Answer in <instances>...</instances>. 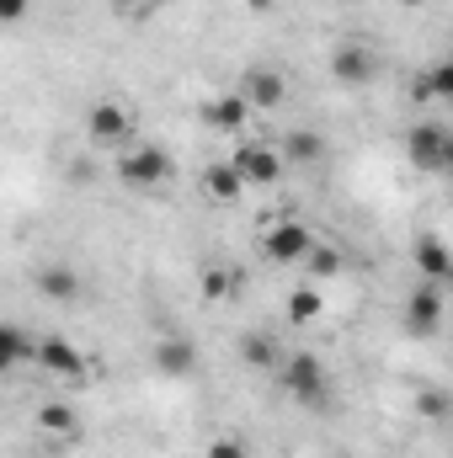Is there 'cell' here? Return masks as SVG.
Wrapping results in <instances>:
<instances>
[{
	"label": "cell",
	"mask_w": 453,
	"mask_h": 458,
	"mask_svg": "<svg viewBox=\"0 0 453 458\" xmlns=\"http://www.w3.org/2000/svg\"><path fill=\"white\" fill-rule=\"evenodd\" d=\"M283 384H288V394H294L299 405H310V411H326V400H331V378H326V368H321L315 352H288V357H283Z\"/></svg>",
	"instance_id": "6da1fadb"
},
{
	"label": "cell",
	"mask_w": 453,
	"mask_h": 458,
	"mask_svg": "<svg viewBox=\"0 0 453 458\" xmlns=\"http://www.w3.org/2000/svg\"><path fill=\"white\" fill-rule=\"evenodd\" d=\"M406 155H411V165H416V171H427V176H449L453 139L438 128V123H416V128L406 133Z\"/></svg>",
	"instance_id": "7a4b0ae2"
},
{
	"label": "cell",
	"mask_w": 453,
	"mask_h": 458,
	"mask_svg": "<svg viewBox=\"0 0 453 458\" xmlns=\"http://www.w3.org/2000/svg\"><path fill=\"white\" fill-rule=\"evenodd\" d=\"M117 176H123L128 187L150 192V187H160V182L171 176V155H166V149H155V144H128V149H123V160H117Z\"/></svg>",
	"instance_id": "3957f363"
},
{
	"label": "cell",
	"mask_w": 453,
	"mask_h": 458,
	"mask_svg": "<svg viewBox=\"0 0 453 458\" xmlns=\"http://www.w3.org/2000/svg\"><path fill=\"white\" fill-rule=\"evenodd\" d=\"M261 250H267V261H278V267H299V261H310V250H315V234L299 225V219H283V225L267 229Z\"/></svg>",
	"instance_id": "277c9868"
},
{
	"label": "cell",
	"mask_w": 453,
	"mask_h": 458,
	"mask_svg": "<svg viewBox=\"0 0 453 458\" xmlns=\"http://www.w3.org/2000/svg\"><path fill=\"white\" fill-rule=\"evenodd\" d=\"M86 133H91V144H107V149H123L128 139H133V113L123 107V102H97L91 113H86Z\"/></svg>",
	"instance_id": "5b68a950"
},
{
	"label": "cell",
	"mask_w": 453,
	"mask_h": 458,
	"mask_svg": "<svg viewBox=\"0 0 453 458\" xmlns=\"http://www.w3.org/2000/svg\"><path fill=\"white\" fill-rule=\"evenodd\" d=\"M229 165L245 176V187H278V176H283V155L272 144H240Z\"/></svg>",
	"instance_id": "8992f818"
},
{
	"label": "cell",
	"mask_w": 453,
	"mask_h": 458,
	"mask_svg": "<svg viewBox=\"0 0 453 458\" xmlns=\"http://www.w3.org/2000/svg\"><path fill=\"white\" fill-rule=\"evenodd\" d=\"M406 326L416 331V336H432L438 326H443V293L422 277L416 288H411V299H406Z\"/></svg>",
	"instance_id": "52a82bcc"
},
{
	"label": "cell",
	"mask_w": 453,
	"mask_h": 458,
	"mask_svg": "<svg viewBox=\"0 0 453 458\" xmlns=\"http://www.w3.org/2000/svg\"><path fill=\"white\" fill-rule=\"evenodd\" d=\"M240 97H245L251 107H283L288 86H283V75H278V70L251 64V70H245V81H240Z\"/></svg>",
	"instance_id": "ba28073f"
},
{
	"label": "cell",
	"mask_w": 453,
	"mask_h": 458,
	"mask_svg": "<svg viewBox=\"0 0 453 458\" xmlns=\"http://www.w3.org/2000/svg\"><path fill=\"white\" fill-rule=\"evenodd\" d=\"M331 75H337L341 86H368L373 81V54L357 48V43H341L337 54H331Z\"/></svg>",
	"instance_id": "9c48e42d"
},
{
	"label": "cell",
	"mask_w": 453,
	"mask_h": 458,
	"mask_svg": "<svg viewBox=\"0 0 453 458\" xmlns=\"http://www.w3.org/2000/svg\"><path fill=\"white\" fill-rule=\"evenodd\" d=\"M38 362H43L48 373H59V378H81V373H86V357L64 342V336H43V342H38Z\"/></svg>",
	"instance_id": "30bf717a"
},
{
	"label": "cell",
	"mask_w": 453,
	"mask_h": 458,
	"mask_svg": "<svg viewBox=\"0 0 453 458\" xmlns=\"http://www.w3.org/2000/svg\"><path fill=\"white\" fill-rule=\"evenodd\" d=\"M245 117H251V102H245L240 91H229V97H219V102H209V107H203V123H209V128H219V133H240V128H245Z\"/></svg>",
	"instance_id": "8fae6325"
},
{
	"label": "cell",
	"mask_w": 453,
	"mask_h": 458,
	"mask_svg": "<svg viewBox=\"0 0 453 458\" xmlns=\"http://www.w3.org/2000/svg\"><path fill=\"white\" fill-rule=\"evenodd\" d=\"M416 272H422L427 283L453 277V256H449V245H443L438 234H422V240H416Z\"/></svg>",
	"instance_id": "7c38bea8"
},
{
	"label": "cell",
	"mask_w": 453,
	"mask_h": 458,
	"mask_svg": "<svg viewBox=\"0 0 453 458\" xmlns=\"http://www.w3.org/2000/svg\"><path fill=\"white\" fill-rule=\"evenodd\" d=\"M155 368H160L166 378H187V373L198 368V352H192V342H182V336H176V342H160L155 346Z\"/></svg>",
	"instance_id": "4fadbf2b"
},
{
	"label": "cell",
	"mask_w": 453,
	"mask_h": 458,
	"mask_svg": "<svg viewBox=\"0 0 453 458\" xmlns=\"http://www.w3.org/2000/svg\"><path fill=\"white\" fill-rule=\"evenodd\" d=\"M203 192L219 198V203H235V198L245 192V176H240L235 165H209V171H203Z\"/></svg>",
	"instance_id": "5bb4252c"
},
{
	"label": "cell",
	"mask_w": 453,
	"mask_h": 458,
	"mask_svg": "<svg viewBox=\"0 0 453 458\" xmlns=\"http://www.w3.org/2000/svg\"><path fill=\"white\" fill-rule=\"evenodd\" d=\"M283 155H288L294 165H310V160H321V155H326V139H321V133H310V128H294V133L283 139Z\"/></svg>",
	"instance_id": "9a60e30c"
},
{
	"label": "cell",
	"mask_w": 453,
	"mask_h": 458,
	"mask_svg": "<svg viewBox=\"0 0 453 458\" xmlns=\"http://www.w3.org/2000/svg\"><path fill=\"white\" fill-rule=\"evenodd\" d=\"M38 288H43V299H75L81 293V277L70 267H43L38 272Z\"/></svg>",
	"instance_id": "2e32d148"
},
{
	"label": "cell",
	"mask_w": 453,
	"mask_h": 458,
	"mask_svg": "<svg viewBox=\"0 0 453 458\" xmlns=\"http://www.w3.org/2000/svg\"><path fill=\"white\" fill-rule=\"evenodd\" d=\"M416 97H453V54L438 59V64L416 81Z\"/></svg>",
	"instance_id": "e0dca14e"
},
{
	"label": "cell",
	"mask_w": 453,
	"mask_h": 458,
	"mask_svg": "<svg viewBox=\"0 0 453 458\" xmlns=\"http://www.w3.org/2000/svg\"><path fill=\"white\" fill-rule=\"evenodd\" d=\"M321 310H326V304H321L315 288H294V293H288V320H294V326H310Z\"/></svg>",
	"instance_id": "ac0fdd59"
},
{
	"label": "cell",
	"mask_w": 453,
	"mask_h": 458,
	"mask_svg": "<svg viewBox=\"0 0 453 458\" xmlns=\"http://www.w3.org/2000/svg\"><path fill=\"white\" fill-rule=\"evenodd\" d=\"M27 357H38V346H27V336H21L16 326H5V331H0V362L16 368V362H27Z\"/></svg>",
	"instance_id": "d6986e66"
},
{
	"label": "cell",
	"mask_w": 453,
	"mask_h": 458,
	"mask_svg": "<svg viewBox=\"0 0 453 458\" xmlns=\"http://www.w3.org/2000/svg\"><path fill=\"white\" fill-rule=\"evenodd\" d=\"M240 357H245L251 368H278V346H272V336H245V342H240Z\"/></svg>",
	"instance_id": "ffe728a7"
},
{
	"label": "cell",
	"mask_w": 453,
	"mask_h": 458,
	"mask_svg": "<svg viewBox=\"0 0 453 458\" xmlns=\"http://www.w3.org/2000/svg\"><path fill=\"white\" fill-rule=\"evenodd\" d=\"M304 267H310L315 277H337V272H341V256H337V250H331V245H315Z\"/></svg>",
	"instance_id": "44dd1931"
},
{
	"label": "cell",
	"mask_w": 453,
	"mask_h": 458,
	"mask_svg": "<svg viewBox=\"0 0 453 458\" xmlns=\"http://www.w3.org/2000/svg\"><path fill=\"white\" fill-rule=\"evenodd\" d=\"M38 427H43V432H70V427H75V416H70V405H43Z\"/></svg>",
	"instance_id": "7402d4cb"
},
{
	"label": "cell",
	"mask_w": 453,
	"mask_h": 458,
	"mask_svg": "<svg viewBox=\"0 0 453 458\" xmlns=\"http://www.w3.org/2000/svg\"><path fill=\"white\" fill-rule=\"evenodd\" d=\"M416 411H422V416H449V394H443V389H427V394L416 400Z\"/></svg>",
	"instance_id": "603a6c76"
},
{
	"label": "cell",
	"mask_w": 453,
	"mask_h": 458,
	"mask_svg": "<svg viewBox=\"0 0 453 458\" xmlns=\"http://www.w3.org/2000/svg\"><path fill=\"white\" fill-rule=\"evenodd\" d=\"M209 458H245V443L240 437H219V443H209Z\"/></svg>",
	"instance_id": "cb8c5ba5"
},
{
	"label": "cell",
	"mask_w": 453,
	"mask_h": 458,
	"mask_svg": "<svg viewBox=\"0 0 453 458\" xmlns=\"http://www.w3.org/2000/svg\"><path fill=\"white\" fill-rule=\"evenodd\" d=\"M229 293V277L225 272H209V277H203V299H225Z\"/></svg>",
	"instance_id": "d4e9b609"
},
{
	"label": "cell",
	"mask_w": 453,
	"mask_h": 458,
	"mask_svg": "<svg viewBox=\"0 0 453 458\" xmlns=\"http://www.w3.org/2000/svg\"><path fill=\"white\" fill-rule=\"evenodd\" d=\"M0 16H5V21H21V16H27V0H0Z\"/></svg>",
	"instance_id": "484cf974"
},
{
	"label": "cell",
	"mask_w": 453,
	"mask_h": 458,
	"mask_svg": "<svg viewBox=\"0 0 453 458\" xmlns=\"http://www.w3.org/2000/svg\"><path fill=\"white\" fill-rule=\"evenodd\" d=\"M400 5H427V0H400Z\"/></svg>",
	"instance_id": "4316f807"
},
{
	"label": "cell",
	"mask_w": 453,
	"mask_h": 458,
	"mask_svg": "<svg viewBox=\"0 0 453 458\" xmlns=\"http://www.w3.org/2000/svg\"><path fill=\"white\" fill-rule=\"evenodd\" d=\"M449 176H453V165H449Z\"/></svg>",
	"instance_id": "83f0119b"
}]
</instances>
